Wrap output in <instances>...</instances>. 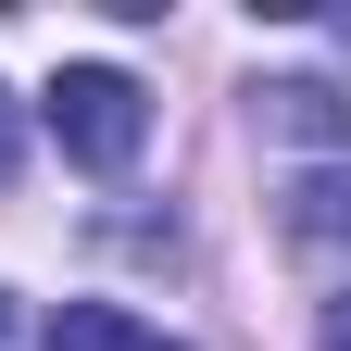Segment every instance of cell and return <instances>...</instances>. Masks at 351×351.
<instances>
[{
    "instance_id": "cell-1",
    "label": "cell",
    "mask_w": 351,
    "mask_h": 351,
    "mask_svg": "<svg viewBox=\"0 0 351 351\" xmlns=\"http://www.w3.org/2000/svg\"><path fill=\"white\" fill-rule=\"evenodd\" d=\"M38 113H51L63 163H88V176H125V163H138V138H151V88L113 75V63H63Z\"/></svg>"
},
{
    "instance_id": "cell-2",
    "label": "cell",
    "mask_w": 351,
    "mask_h": 351,
    "mask_svg": "<svg viewBox=\"0 0 351 351\" xmlns=\"http://www.w3.org/2000/svg\"><path fill=\"white\" fill-rule=\"evenodd\" d=\"M38 351H189V339H163V326H138L125 301H63L51 314V339Z\"/></svg>"
},
{
    "instance_id": "cell-3",
    "label": "cell",
    "mask_w": 351,
    "mask_h": 351,
    "mask_svg": "<svg viewBox=\"0 0 351 351\" xmlns=\"http://www.w3.org/2000/svg\"><path fill=\"white\" fill-rule=\"evenodd\" d=\"M289 239H301V251L351 239V163H326V176H289Z\"/></svg>"
},
{
    "instance_id": "cell-4",
    "label": "cell",
    "mask_w": 351,
    "mask_h": 351,
    "mask_svg": "<svg viewBox=\"0 0 351 351\" xmlns=\"http://www.w3.org/2000/svg\"><path fill=\"white\" fill-rule=\"evenodd\" d=\"M263 125H289V138H339V151H351L339 88H263Z\"/></svg>"
},
{
    "instance_id": "cell-5",
    "label": "cell",
    "mask_w": 351,
    "mask_h": 351,
    "mask_svg": "<svg viewBox=\"0 0 351 351\" xmlns=\"http://www.w3.org/2000/svg\"><path fill=\"white\" fill-rule=\"evenodd\" d=\"M326 351H351V289H339V301H326Z\"/></svg>"
},
{
    "instance_id": "cell-6",
    "label": "cell",
    "mask_w": 351,
    "mask_h": 351,
    "mask_svg": "<svg viewBox=\"0 0 351 351\" xmlns=\"http://www.w3.org/2000/svg\"><path fill=\"white\" fill-rule=\"evenodd\" d=\"M0 176H13V101H0Z\"/></svg>"
},
{
    "instance_id": "cell-7",
    "label": "cell",
    "mask_w": 351,
    "mask_h": 351,
    "mask_svg": "<svg viewBox=\"0 0 351 351\" xmlns=\"http://www.w3.org/2000/svg\"><path fill=\"white\" fill-rule=\"evenodd\" d=\"M0 351H13V289H0Z\"/></svg>"
}]
</instances>
